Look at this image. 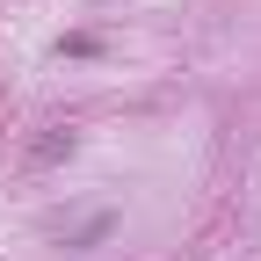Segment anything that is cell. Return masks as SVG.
Masks as SVG:
<instances>
[]
</instances>
